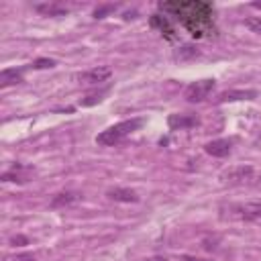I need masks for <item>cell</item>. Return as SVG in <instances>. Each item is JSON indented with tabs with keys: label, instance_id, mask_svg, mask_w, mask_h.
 <instances>
[{
	"label": "cell",
	"instance_id": "obj_1",
	"mask_svg": "<svg viewBox=\"0 0 261 261\" xmlns=\"http://www.w3.org/2000/svg\"><path fill=\"white\" fill-rule=\"evenodd\" d=\"M159 10L175 16V20H179V24L196 39L202 37H210L216 33V24H214V8L208 2H159L157 4Z\"/></svg>",
	"mask_w": 261,
	"mask_h": 261
},
{
	"label": "cell",
	"instance_id": "obj_2",
	"mask_svg": "<svg viewBox=\"0 0 261 261\" xmlns=\"http://www.w3.org/2000/svg\"><path fill=\"white\" fill-rule=\"evenodd\" d=\"M143 124H145V118H141V116H135V118H128V120H120V122L104 128L102 133H98L96 135V143L100 147H114V145L122 143L126 137H130L135 130H139Z\"/></svg>",
	"mask_w": 261,
	"mask_h": 261
},
{
	"label": "cell",
	"instance_id": "obj_3",
	"mask_svg": "<svg viewBox=\"0 0 261 261\" xmlns=\"http://www.w3.org/2000/svg\"><path fill=\"white\" fill-rule=\"evenodd\" d=\"M222 218L230 220H243V222H253L261 218V202H239V204H228L220 208Z\"/></svg>",
	"mask_w": 261,
	"mask_h": 261
},
{
	"label": "cell",
	"instance_id": "obj_4",
	"mask_svg": "<svg viewBox=\"0 0 261 261\" xmlns=\"http://www.w3.org/2000/svg\"><path fill=\"white\" fill-rule=\"evenodd\" d=\"M216 88V80L214 77H206V80H198V82H192L186 86L184 90V98L188 102H202L206 100Z\"/></svg>",
	"mask_w": 261,
	"mask_h": 261
},
{
	"label": "cell",
	"instance_id": "obj_5",
	"mask_svg": "<svg viewBox=\"0 0 261 261\" xmlns=\"http://www.w3.org/2000/svg\"><path fill=\"white\" fill-rule=\"evenodd\" d=\"M112 77V69L108 65H98V67H92L84 73L77 75V82L80 84H86V86H100L104 82H108Z\"/></svg>",
	"mask_w": 261,
	"mask_h": 261
},
{
	"label": "cell",
	"instance_id": "obj_6",
	"mask_svg": "<svg viewBox=\"0 0 261 261\" xmlns=\"http://www.w3.org/2000/svg\"><path fill=\"white\" fill-rule=\"evenodd\" d=\"M35 175V169L31 165H22V163H14L10 169H6L0 179L2 181H14V184H27L31 177Z\"/></svg>",
	"mask_w": 261,
	"mask_h": 261
},
{
	"label": "cell",
	"instance_id": "obj_7",
	"mask_svg": "<svg viewBox=\"0 0 261 261\" xmlns=\"http://www.w3.org/2000/svg\"><path fill=\"white\" fill-rule=\"evenodd\" d=\"M149 24H151L153 29H157V31H159L167 41H175V39H177L175 29H173V24H171L169 16H165V14H151Z\"/></svg>",
	"mask_w": 261,
	"mask_h": 261
},
{
	"label": "cell",
	"instance_id": "obj_8",
	"mask_svg": "<svg viewBox=\"0 0 261 261\" xmlns=\"http://www.w3.org/2000/svg\"><path fill=\"white\" fill-rule=\"evenodd\" d=\"M200 124V118L196 114H169L167 116V126L171 130H184V128H192V126H198Z\"/></svg>",
	"mask_w": 261,
	"mask_h": 261
},
{
	"label": "cell",
	"instance_id": "obj_9",
	"mask_svg": "<svg viewBox=\"0 0 261 261\" xmlns=\"http://www.w3.org/2000/svg\"><path fill=\"white\" fill-rule=\"evenodd\" d=\"M204 151L210 155V157H228L230 151H232V141L230 139H214V141H208L204 145Z\"/></svg>",
	"mask_w": 261,
	"mask_h": 261
},
{
	"label": "cell",
	"instance_id": "obj_10",
	"mask_svg": "<svg viewBox=\"0 0 261 261\" xmlns=\"http://www.w3.org/2000/svg\"><path fill=\"white\" fill-rule=\"evenodd\" d=\"M106 198L108 200H114V202H122V204H135L139 202V194L130 188H110L106 192Z\"/></svg>",
	"mask_w": 261,
	"mask_h": 261
},
{
	"label": "cell",
	"instance_id": "obj_11",
	"mask_svg": "<svg viewBox=\"0 0 261 261\" xmlns=\"http://www.w3.org/2000/svg\"><path fill=\"white\" fill-rule=\"evenodd\" d=\"M27 67H29V65H27ZM27 67H4V69L0 71V88H8V86L20 84Z\"/></svg>",
	"mask_w": 261,
	"mask_h": 261
},
{
	"label": "cell",
	"instance_id": "obj_12",
	"mask_svg": "<svg viewBox=\"0 0 261 261\" xmlns=\"http://www.w3.org/2000/svg\"><path fill=\"white\" fill-rule=\"evenodd\" d=\"M257 98V90H226L218 94L216 102H234V100H253Z\"/></svg>",
	"mask_w": 261,
	"mask_h": 261
},
{
	"label": "cell",
	"instance_id": "obj_13",
	"mask_svg": "<svg viewBox=\"0 0 261 261\" xmlns=\"http://www.w3.org/2000/svg\"><path fill=\"white\" fill-rule=\"evenodd\" d=\"M77 200H82V194H77V192H59V194H55L53 198H51V202H49V206L51 208H65V206H71L73 202H77Z\"/></svg>",
	"mask_w": 261,
	"mask_h": 261
},
{
	"label": "cell",
	"instance_id": "obj_14",
	"mask_svg": "<svg viewBox=\"0 0 261 261\" xmlns=\"http://www.w3.org/2000/svg\"><path fill=\"white\" fill-rule=\"evenodd\" d=\"M37 12L45 14V16H65L67 14V6L57 4V2H47V4H35L33 6Z\"/></svg>",
	"mask_w": 261,
	"mask_h": 261
},
{
	"label": "cell",
	"instance_id": "obj_15",
	"mask_svg": "<svg viewBox=\"0 0 261 261\" xmlns=\"http://www.w3.org/2000/svg\"><path fill=\"white\" fill-rule=\"evenodd\" d=\"M251 175H253V167H251V165H239V167L226 171L222 177H224L226 181L234 184V181H245V179H249Z\"/></svg>",
	"mask_w": 261,
	"mask_h": 261
},
{
	"label": "cell",
	"instance_id": "obj_16",
	"mask_svg": "<svg viewBox=\"0 0 261 261\" xmlns=\"http://www.w3.org/2000/svg\"><path fill=\"white\" fill-rule=\"evenodd\" d=\"M108 92H110V86H104L102 90L92 92V94H88L86 98H82V100H80V106H94V104L102 102V100H104V96H108Z\"/></svg>",
	"mask_w": 261,
	"mask_h": 261
},
{
	"label": "cell",
	"instance_id": "obj_17",
	"mask_svg": "<svg viewBox=\"0 0 261 261\" xmlns=\"http://www.w3.org/2000/svg\"><path fill=\"white\" fill-rule=\"evenodd\" d=\"M200 55V49L194 45H181L179 51H175V59L177 61H188V59H196Z\"/></svg>",
	"mask_w": 261,
	"mask_h": 261
},
{
	"label": "cell",
	"instance_id": "obj_18",
	"mask_svg": "<svg viewBox=\"0 0 261 261\" xmlns=\"http://www.w3.org/2000/svg\"><path fill=\"white\" fill-rule=\"evenodd\" d=\"M29 67H33V69H49V67H55V59L41 57V59H35L33 63H29Z\"/></svg>",
	"mask_w": 261,
	"mask_h": 261
},
{
	"label": "cell",
	"instance_id": "obj_19",
	"mask_svg": "<svg viewBox=\"0 0 261 261\" xmlns=\"http://www.w3.org/2000/svg\"><path fill=\"white\" fill-rule=\"evenodd\" d=\"M245 27H247L251 33L261 35V16H249V18H245Z\"/></svg>",
	"mask_w": 261,
	"mask_h": 261
},
{
	"label": "cell",
	"instance_id": "obj_20",
	"mask_svg": "<svg viewBox=\"0 0 261 261\" xmlns=\"http://www.w3.org/2000/svg\"><path fill=\"white\" fill-rule=\"evenodd\" d=\"M116 10V4H102L94 10V18H104L108 12H114Z\"/></svg>",
	"mask_w": 261,
	"mask_h": 261
},
{
	"label": "cell",
	"instance_id": "obj_21",
	"mask_svg": "<svg viewBox=\"0 0 261 261\" xmlns=\"http://www.w3.org/2000/svg\"><path fill=\"white\" fill-rule=\"evenodd\" d=\"M4 261H37V257L33 253H16V255L4 257Z\"/></svg>",
	"mask_w": 261,
	"mask_h": 261
},
{
	"label": "cell",
	"instance_id": "obj_22",
	"mask_svg": "<svg viewBox=\"0 0 261 261\" xmlns=\"http://www.w3.org/2000/svg\"><path fill=\"white\" fill-rule=\"evenodd\" d=\"M10 245H29V239L22 237V234H16V237L10 239Z\"/></svg>",
	"mask_w": 261,
	"mask_h": 261
},
{
	"label": "cell",
	"instance_id": "obj_23",
	"mask_svg": "<svg viewBox=\"0 0 261 261\" xmlns=\"http://www.w3.org/2000/svg\"><path fill=\"white\" fill-rule=\"evenodd\" d=\"M141 261H171V259L161 257V255H153V257H145V259H141Z\"/></svg>",
	"mask_w": 261,
	"mask_h": 261
},
{
	"label": "cell",
	"instance_id": "obj_24",
	"mask_svg": "<svg viewBox=\"0 0 261 261\" xmlns=\"http://www.w3.org/2000/svg\"><path fill=\"white\" fill-rule=\"evenodd\" d=\"M181 261H208V259H198V257H192V255H184Z\"/></svg>",
	"mask_w": 261,
	"mask_h": 261
},
{
	"label": "cell",
	"instance_id": "obj_25",
	"mask_svg": "<svg viewBox=\"0 0 261 261\" xmlns=\"http://www.w3.org/2000/svg\"><path fill=\"white\" fill-rule=\"evenodd\" d=\"M251 6H253V8H259V10H261V2H253Z\"/></svg>",
	"mask_w": 261,
	"mask_h": 261
}]
</instances>
